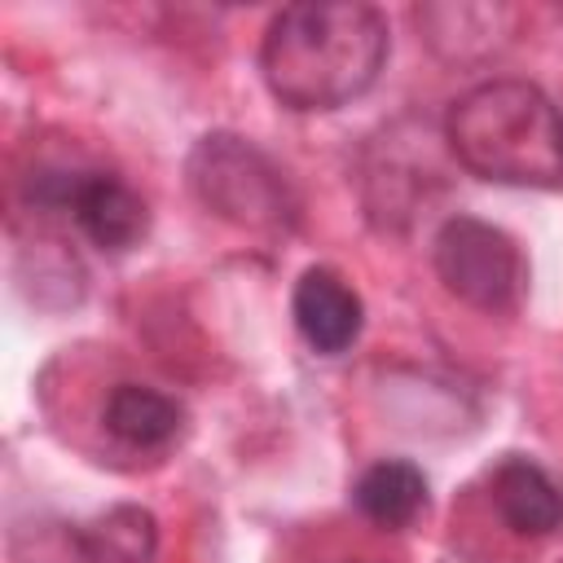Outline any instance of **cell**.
Instances as JSON below:
<instances>
[{"label":"cell","mask_w":563,"mask_h":563,"mask_svg":"<svg viewBox=\"0 0 563 563\" xmlns=\"http://www.w3.org/2000/svg\"><path fill=\"white\" fill-rule=\"evenodd\" d=\"M493 501L506 528L519 537H550L554 528H563V488L532 457L510 453L493 471Z\"/></svg>","instance_id":"52a82bcc"},{"label":"cell","mask_w":563,"mask_h":563,"mask_svg":"<svg viewBox=\"0 0 563 563\" xmlns=\"http://www.w3.org/2000/svg\"><path fill=\"white\" fill-rule=\"evenodd\" d=\"M352 497L369 523L405 528L427 510V475L405 457H383V462L361 471Z\"/></svg>","instance_id":"30bf717a"},{"label":"cell","mask_w":563,"mask_h":563,"mask_svg":"<svg viewBox=\"0 0 563 563\" xmlns=\"http://www.w3.org/2000/svg\"><path fill=\"white\" fill-rule=\"evenodd\" d=\"M449 150L466 172L497 185H563V114L523 79H493L462 92L444 123Z\"/></svg>","instance_id":"7a4b0ae2"},{"label":"cell","mask_w":563,"mask_h":563,"mask_svg":"<svg viewBox=\"0 0 563 563\" xmlns=\"http://www.w3.org/2000/svg\"><path fill=\"white\" fill-rule=\"evenodd\" d=\"M295 325L321 356H339L361 334V295L334 268H308L295 282Z\"/></svg>","instance_id":"8992f818"},{"label":"cell","mask_w":563,"mask_h":563,"mask_svg":"<svg viewBox=\"0 0 563 563\" xmlns=\"http://www.w3.org/2000/svg\"><path fill=\"white\" fill-rule=\"evenodd\" d=\"M387 62V22L374 4H290L260 48L268 92L290 110H339Z\"/></svg>","instance_id":"6da1fadb"},{"label":"cell","mask_w":563,"mask_h":563,"mask_svg":"<svg viewBox=\"0 0 563 563\" xmlns=\"http://www.w3.org/2000/svg\"><path fill=\"white\" fill-rule=\"evenodd\" d=\"M101 422L110 435H119L123 444L132 449H163L180 435L185 427V409L158 391V387H145V383H119L110 396H106V409H101Z\"/></svg>","instance_id":"9c48e42d"},{"label":"cell","mask_w":563,"mask_h":563,"mask_svg":"<svg viewBox=\"0 0 563 563\" xmlns=\"http://www.w3.org/2000/svg\"><path fill=\"white\" fill-rule=\"evenodd\" d=\"M189 189L220 220L251 233H286L299 224V198L286 172L246 136L207 132L189 150Z\"/></svg>","instance_id":"3957f363"},{"label":"cell","mask_w":563,"mask_h":563,"mask_svg":"<svg viewBox=\"0 0 563 563\" xmlns=\"http://www.w3.org/2000/svg\"><path fill=\"white\" fill-rule=\"evenodd\" d=\"M413 18L435 44V53L457 57V62L493 53L515 26V13L501 4H427Z\"/></svg>","instance_id":"ba28073f"},{"label":"cell","mask_w":563,"mask_h":563,"mask_svg":"<svg viewBox=\"0 0 563 563\" xmlns=\"http://www.w3.org/2000/svg\"><path fill=\"white\" fill-rule=\"evenodd\" d=\"M31 202L75 216V224L101 251H128L145 238L150 211L145 198L114 172L92 167H53L31 180Z\"/></svg>","instance_id":"5b68a950"},{"label":"cell","mask_w":563,"mask_h":563,"mask_svg":"<svg viewBox=\"0 0 563 563\" xmlns=\"http://www.w3.org/2000/svg\"><path fill=\"white\" fill-rule=\"evenodd\" d=\"M435 273L449 295L479 312H510L523 295L528 264L515 238L488 220L453 216L435 233Z\"/></svg>","instance_id":"277c9868"},{"label":"cell","mask_w":563,"mask_h":563,"mask_svg":"<svg viewBox=\"0 0 563 563\" xmlns=\"http://www.w3.org/2000/svg\"><path fill=\"white\" fill-rule=\"evenodd\" d=\"M75 545L88 563H150L158 545V523L141 506H110L106 515L75 528Z\"/></svg>","instance_id":"8fae6325"}]
</instances>
